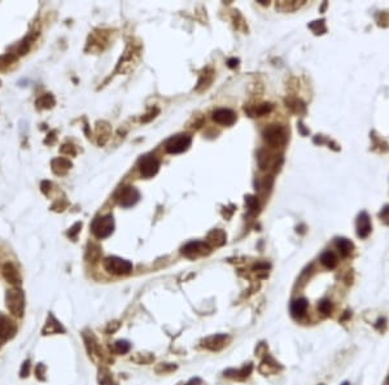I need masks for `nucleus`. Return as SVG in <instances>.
Segmentation results:
<instances>
[{"label":"nucleus","mask_w":389,"mask_h":385,"mask_svg":"<svg viewBox=\"0 0 389 385\" xmlns=\"http://www.w3.org/2000/svg\"><path fill=\"white\" fill-rule=\"evenodd\" d=\"M5 305L9 313L21 318L25 312V295L20 288H10L5 293Z\"/></svg>","instance_id":"1"},{"label":"nucleus","mask_w":389,"mask_h":385,"mask_svg":"<svg viewBox=\"0 0 389 385\" xmlns=\"http://www.w3.org/2000/svg\"><path fill=\"white\" fill-rule=\"evenodd\" d=\"M103 265L109 274L113 275H128L132 271V263L120 257H107Z\"/></svg>","instance_id":"2"},{"label":"nucleus","mask_w":389,"mask_h":385,"mask_svg":"<svg viewBox=\"0 0 389 385\" xmlns=\"http://www.w3.org/2000/svg\"><path fill=\"white\" fill-rule=\"evenodd\" d=\"M92 234L97 239H105L111 236L114 231V219L112 215H104V217H99L94 219L92 225H91Z\"/></svg>","instance_id":"3"},{"label":"nucleus","mask_w":389,"mask_h":385,"mask_svg":"<svg viewBox=\"0 0 389 385\" xmlns=\"http://www.w3.org/2000/svg\"><path fill=\"white\" fill-rule=\"evenodd\" d=\"M191 136L188 135H175V136L170 137L166 144H165V149L168 153L177 154L182 153V152L187 151L190 145H191Z\"/></svg>","instance_id":"4"},{"label":"nucleus","mask_w":389,"mask_h":385,"mask_svg":"<svg viewBox=\"0 0 389 385\" xmlns=\"http://www.w3.org/2000/svg\"><path fill=\"white\" fill-rule=\"evenodd\" d=\"M263 137H265V140L267 141L268 144L278 147V145L284 144L285 140H287V134H285V130L282 126L272 125V126H268V128H265Z\"/></svg>","instance_id":"5"},{"label":"nucleus","mask_w":389,"mask_h":385,"mask_svg":"<svg viewBox=\"0 0 389 385\" xmlns=\"http://www.w3.org/2000/svg\"><path fill=\"white\" fill-rule=\"evenodd\" d=\"M139 198H140V193H139L138 190L134 187L122 188L117 194L118 204L125 206V208H129V206L135 205L139 201Z\"/></svg>","instance_id":"6"},{"label":"nucleus","mask_w":389,"mask_h":385,"mask_svg":"<svg viewBox=\"0 0 389 385\" xmlns=\"http://www.w3.org/2000/svg\"><path fill=\"white\" fill-rule=\"evenodd\" d=\"M158 169H160V162L153 156H145L139 162V170L144 178H152L156 175Z\"/></svg>","instance_id":"7"},{"label":"nucleus","mask_w":389,"mask_h":385,"mask_svg":"<svg viewBox=\"0 0 389 385\" xmlns=\"http://www.w3.org/2000/svg\"><path fill=\"white\" fill-rule=\"evenodd\" d=\"M182 253L188 258H196L210 253V248L208 247V244L201 243V241H192L182 249Z\"/></svg>","instance_id":"8"},{"label":"nucleus","mask_w":389,"mask_h":385,"mask_svg":"<svg viewBox=\"0 0 389 385\" xmlns=\"http://www.w3.org/2000/svg\"><path fill=\"white\" fill-rule=\"evenodd\" d=\"M14 333H16V324L8 318H5L3 314H0V341H7V340L13 337Z\"/></svg>","instance_id":"9"},{"label":"nucleus","mask_w":389,"mask_h":385,"mask_svg":"<svg viewBox=\"0 0 389 385\" xmlns=\"http://www.w3.org/2000/svg\"><path fill=\"white\" fill-rule=\"evenodd\" d=\"M230 340L227 335H213L206 337L202 341V346L209 350H221L222 348H225V345H227V341Z\"/></svg>","instance_id":"10"},{"label":"nucleus","mask_w":389,"mask_h":385,"mask_svg":"<svg viewBox=\"0 0 389 385\" xmlns=\"http://www.w3.org/2000/svg\"><path fill=\"white\" fill-rule=\"evenodd\" d=\"M213 120L219 125L223 126H231L235 124L236 121V114L231 111V109H217L213 113Z\"/></svg>","instance_id":"11"},{"label":"nucleus","mask_w":389,"mask_h":385,"mask_svg":"<svg viewBox=\"0 0 389 385\" xmlns=\"http://www.w3.org/2000/svg\"><path fill=\"white\" fill-rule=\"evenodd\" d=\"M3 276L4 279L12 285H18L21 283L20 272L17 270L16 266L12 262H7L3 266Z\"/></svg>","instance_id":"12"},{"label":"nucleus","mask_w":389,"mask_h":385,"mask_svg":"<svg viewBox=\"0 0 389 385\" xmlns=\"http://www.w3.org/2000/svg\"><path fill=\"white\" fill-rule=\"evenodd\" d=\"M371 232V222H370V217L367 215V213L362 211L358 217L357 221V234L359 238H367Z\"/></svg>","instance_id":"13"},{"label":"nucleus","mask_w":389,"mask_h":385,"mask_svg":"<svg viewBox=\"0 0 389 385\" xmlns=\"http://www.w3.org/2000/svg\"><path fill=\"white\" fill-rule=\"evenodd\" d=\"M60 332H65L64 327L59 323V321L55 318L54 315L50 314L43 329H42V333L43 335H55V333H60Z\"/></svg>","instance_id":"14"},{"label":"nucleus","mask_w":389,"mask_h":385,"mask_svg":"<svg viewBox=\"0 0 389 385\" xmlns=\"http://www.w3.org/2000/svg\"><path fill=\"white\" fill-rule=\"evenodd\" d=\"M309 308V302L306 298H297L291 304V314L295 318H301L306 314Z\"/></svg>","instance_id":"15"},{"label":"nucleus","mask_w":389,"mask_h":385,"mask_svg":"<svg viewBox=\"0 0 389 385\" xmlns=\"http://www.w3.org/2000/svg\"><path fill=\"white\" fill-rule=\"evenodd\" d=\"M252 369H253V366H252V363H249L248 366H244L242 370H234V369L227 370V371H225V376L232 379H238V380H244V379H247L249 375H251Z\"/></svg>","instance_id":"16"},{"label":"nucleus","mask_w":389,"mask_h":385,"mask_svg":"<svg viewBox=\"0 0 389 385\" xmlns=\"http://www.w3.org/2000/svg\"><path fill=\"white\" fill-rule=\"evenodd\" d=\"M70 168V161L66 160V158H56V160L52 161V170L56 174H65Z\"/></svg>","instance_id":"17"},{"label":"nucleus","mask_w":389,"mask_h":385,"mask_svg":"<svg viewBox=\"0 0 389 385\" xmlns=\"http://www.w3.org/2000/svg\"><path fill=\"white\" fill-rule=\"evenodd\" d=\"M336 247H337L340 255H341L342 257H348V256L352 253L353 248H354L352 241L344 238L337 239V240H336Z\"/></svg>","instance_id":"18"},{"label":"nucleus","mask_w":389,"mask_h":385,"mask_svg":"<svg viewBox=\"0 0 389 385\" xmlns=\"http://www.w3.org/2000/svg\"><path fill=\"white\" fill-rule=\"evenodd\" d=\"M321 262H322V265L324 266V267L332 270V268H335L336 266H337V257H336L333 252L327 251L321 256Z\"/></svg>","instance_id":"19"},{"label":"nucleus","mask_w":389,"mask_h":385,"mask_svg":"<svg viewBox=\"0 0 389 385\" xmlns=\"http://www.w3.org/2000/svg\"><path fill=\"white\" fill-rule=\"evenodd\" d=\"M37 105L38 108H41V109H48V108H52L55 105L54 96H52L51 94L43 95V96L39 97V99L37 100Z\"/></svg>","instance_id":"20"},{"label":"nucleus","mask_w":389,"mask_h":385,"mask_svg":"<svg viewBox=\"0 0 389 385\" xmlns=\"http://www.w3.org/2000/svg\"><path fill=\"white\" fill-rule=\"evenodd\" d=\"M130 342L126 341V340H118V341L114 342L113 345L114 353H117V354H126L128 352H130Z\"/></svg>","instance_id":"21"},{"label":"nucleus","mask_w":389,"mask_h":385,"mask_svg":"<svg viewBox=\"0 0 389 385\" xmlns=\"http://www.w3.org/2000/svg\"><path fill=\"white\" fill-rule=\"evenodd\" d=\"M16 63V57L13 55H4V56L0 57V71L1 70H7L8 67L10 66L12 64Z\"/></svg>","instance_id":"22"},{"label":"nucleus","mask_w":389,"mask_h":385,"mask_svg":"<svg viewBox=\"0 0 389 385\" xmlns=\"http://www.w3.org/2000/svg\"><path fill=\"white\" fill-rule=\"evenodd\" d=\"M209 240L215 245H222L226 241V236L222 231L215 230V231H213L210 235H209Z\"/></svg>","instance_id":"23"},{"label":"nucleus","mask_w":389,"mask_h":385,"mask_svg":"<svg viewBox=\"0 0 389 385\" xmlns=\"http://www.w3.org/2000/svg\"><path fill=\"white\" fill-rule=\"evenodd\" d=\"M318 309L319 312L323 313L324 315H328L332 312V304H331V301H328V300H323V301L319 302Z\"/></svg>","instance_id":"24"},{"label":"nucleus","mask_w":389,"mask_h":385,"mask_svg":"<svg viewBox=\"0 0 389 385\" xmlns=\"http://www.w3.org/2000/svg\"><path fill=\"white\" fill-rule=\"evenodd\" d=\"M107 370H100L99 371V382L101 385H112V376Z\"/></svg>","instance_id":"25"},{"label":"nucleus","mask_w":389,"mask_h":385,"mask_svg":"<svg viewBox=\"0 0 389 385\" xmlns=\"http://www.w3.org/2000/svg\"><path fill=\"white\" fill-rule=\"evenodd\" d=\"M29 371H30V362L26 361L24 366H22V369H21V378H26L29 375Z\"/></svg>","instance_id":"26"},{"label":"nucleus","mask_w":389,"mask_h":385,"mask_svg":"<svg viewBox=\"0 0 389 385\" xmlns=\"http://www.w3.org/2000/svg\"><path fill=\"white\" fill-rule=\"evenodd\" d=\"M247 202H248L249 208H251V209H257V208H259V202H257V200H256L255 197H251V196H249V197L247 198Z\"/></svg>","instance_id":"27"},{"label":"nucleus","mask_w":389,"mask_h":385,"mask_svg":"<svg viewBox=\"0 0 389 385\" xmlns=\"http://www.w3.org/2000/svg\"><path fill=\"white\" fill-rule=\"evenodd\" d=\"M44 371H46V367H44V366H43V363H41V365H38V367H37V376H38V379H39V378L43 379Z\"/></svg>","instance_id":"28"},{"label":"nucleus","mask_w":389,"mask_h":385,"mask_svg":"<svg viewBox=\"0 0 389 385\" xmlns=\"http://www.w3.org/2000/svg\"><path fill=\"white\" fill-rule=\"evenodd\" d=\"M200 384H201V380H200L198 378H194V379H191V380H190L186 385H200Z\"/></svg>","instance_id":"29"},{"label":"nucleus","mask_w":389,"mask_h":385,"mask_svg":"<svg viewBox=\"0 0 389 385\" xmlns=\"http://www.w3.org/2000/svg\"><path fill=\"white\" fill-rule=\"evenodd\" d=\"M234 63H238V60H231V61H230V66H231V67L235 66V64H234Z\"/></svg>","instance_id":"30"},{"label":"nucleus","mask_w":389,"mask_h":385,"mask_svg":"<svg viewBox=\"0 0 389 385\" xmlns=\"http://www.w3.org/2000/svg\"><path fill=\"white\" fill-rule=\"evenodd\" d=\"M342 385H349V384H348V383H344V384H342Z\"/></svg>","instance_id":"31"}]
</instances>
